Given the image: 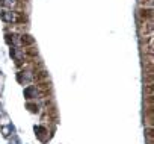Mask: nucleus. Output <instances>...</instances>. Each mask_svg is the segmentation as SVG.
Returning a JSON list of instances; mask_svg holds the SVG:
<instances>
[{"label": "nucleus", "mask_w": 154, "mask_h": 144, "mask_svg": "<svg viewBox=\"0 0 154 144\" xmlns=\"http://www.w3.org/2000/svg\"><path fill=\"white\" fill-rule=\"evenodd\" d=\"M35 79H36V82H42V81L48 79V75L45 73V71H36V73H35Z\"/></svg>", "instance_id": "nucleus-1"}, {"label": "nucleus", "mask_w": 154, "mask_h": 144, "mask_svg": "<svg viewBox=\"0 0 154 144\" xmlns=\"http://www.w3.org/2000/svg\"><path fill=\"white\" fill-rule=\"evenodd\" d=\"M145 94L154 96V84H145Z\"/></svg>", "instance_id": "nucleus-2"}, {"label": "nucleus", "mask_w": 154, "mask_h": 144, "mask_svg": "<svg viewBox=\"0 0 154 144\" xmlns=\"http://www.w3.org/2000/svg\"><path fill=\"white\" fill-rule=\"evenodd\" d=\"M21 41H23L24 44H32V43H33V38H30L29 35H23V38H21Z\"/></svg>", "instance_id": "nucleus-3"}]
</instances>
